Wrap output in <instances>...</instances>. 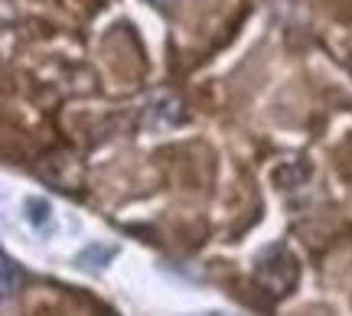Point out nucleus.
Wrapping results in <instances>:
<instances>
[{
	"mask_svg": "<svg viewBox=\"0 0 352 316\" xmlns=\"http://www.w3.org/2000/svg\"><path fill=\"white\" fill-rule=\"evenodd\" d=\"M252 278H254V284L267 293V297L284 300V297H290V293L297 291V280H300V261H297V254L290 251L284 241L264 245L261 251L254 254Z\"/></svg>",
	"mask_w": 352,
	"mask_h": 316,
	"instance_id": "1",
	"label": "nucleus"
},
{
	"mask_svg": "<svg viewBox=\"0 0 352 316\" xmlns=\"http://www.w3.org/2000/svg\"><path fill=\"white\" fill-rule=\"evenodd\" d=\"M186 121V111H183V102L170 95V91H153L151 98L144 102V111H140V124L147 131H164V127H179Z\"/></svg>",
	"mask_w": 352,
	"mask_h": 316,
	"instance_id": "2",
	"label": "nucleus"
},
{
	"mask_svg": "<svg viewBox=\"0 0 352 316\" xmlns=\"http://www.w3.org/2000/svg\"><path fill=\"white\" fill-rule=\"evenodd\" d=\"M23 222L33 228L36 235H43V238L52 235V232H56V212H52V203L50 199H43V196H30V199L23 203Z\"/></svg>",
	"mask_w": 352,
	"mask_h": 316,
	"instance_id": "3",
	"label": "nucleus"
},
{
	"mask_svg": "<svg viewBox=\"0 0 352 316\" xmlns=\"http://www.w3.org/2000/svg\"><path fill=\"white\" fill-rule=\"evenodd\" d=\"M114 254H118V245H104V241H95V245H88L85 251L76 254V267L78 271H104V267L114 261Z\"/></svg>",
	"mask_w": 352,
	"mask_h": 316,
	"instance_id": "4",
	"label": "nucleus"
},
{
	"mask_svg": "<svg viewBox=\"0 0 352 316\" xmlns=\"http://www.w3.org/2000/svg\"><path fill=\"white\" fill-rule=\"evenodd\" d=\"M0 271H3V300H10L13 293L20 291V284H23V271L16 267L10 254H3L0 258Z\"/></svg>",
	"mask_w": 352,
	"mask_h": 316,
	"instance_id": "5",
	"label": "nucleus"
},
{
	"mask_svg": "<svg viewBox=\"0 0 352 316\" xmlns=\"http://www.w3.org/2000/svg\"><path fill=\"white\" fill-rule=\"evenodd\" d=\"M147 3H151V7H157V10H173V3H176V0H147Z\"/></svg>",
	"mask_w": 352,
	"mask_h": 316,
	"instance_id": "6",
	"label": "nucleus"
},
{
	"mask_svg": "<svg viewBox=\"0 0 352 316\" xmlns=\"http://www.w3.org/2000/svg\"><path fill=\"white\" fill-rule=\"evenodd\" d=\"M192 316H239V313H228V310H202V313H192Z\"/></svg>",
	"mask_w": 352,
	"mask_h": 316,
	"instance_id": "7",
	"label": "nucleus"
}]
</instances>
